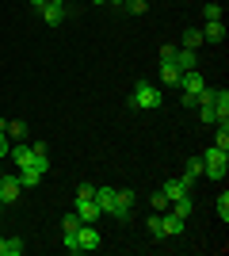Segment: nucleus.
<instances>
[{
    "label": "nucleus",
    "mask_w": 229,
    "mask_h": 256,
    "mask_svg": "<svg viewBox=\"0 0 229 256\" xmlns=\"http://www.w3.org/2000/svg\"><path fill=\"white\" fill-rule=\"evenodd\" d=\"M164 104V92L157 84H149V80H138L130 92V107H138V111H157V107Z\"/></svg>",
    "instance_id": "1"
},
{
    "label": "nucleus",
    "mask_w": 229,
    "mask_h": 256,
    "mask_svg": "<svg viewBox=\"0 0 229 256\" xmlns=\"http://www.w3.org/2000/svg\"><path fill=\"white\" fill-rule=\"evenodd\" d=\"M214 146H218V150H229V122H218V134H214Z\"/></svg>",
    "instance_id": "23"
},
{
    "label": "nucleus",
    "mask_w": 229,
    "mask_h": 256,
    "mask_svg": "<svg viewBox=\"0 0 229 256\" xmlns=\"http://www.w3.org/2000/svg\"><path fill=\"white\" fill-rule=\"evenodd\" d=\"M76 230H80V226H76ZM76 230H61V234H65V237H61V245H65L69 252H80V245H76Z\"/></svg>",
    "instance_id": "24"
},
{
    "label": "nucleus",
    "mask_w": 229,
    "mask_h": 256,
    "mask_svg": "<svg viewBox=\"0 0 229 256\" xmlns=\"http://www.w3.org/2000/svg\"><path fill=\"white\" fill-rule=\"evenodd\" d=\"M76 226H80V218H76V214H65V222H61V230H76Z\"/></svg>",
    "instance_id": "31"
},
{
    "label": "nucleus",
    "mask_w": 229,
    "mask_h": 256,
    "mask_svg": "<svg viewBox=\"0 0 229 256\" xmlns=\"http://www.w3.org/2000/svg\"><path fill=\"white\" fill-rule=\"evenodd\" d=\"M8 157L15 160L19 168H27V164H34V150H31V146H23V142H19V146H11V153H8Z\"/></svg>",
    "instance_id": "15"
},
{
    "label": "nucleus",
    "mask_w": 229,
    "mask_h": 256,
    "mask_svg": "<svg viewBox=\"0 0 229 256\" xmlns=\"http://www.w3.org/2000/svg\"><path fill=\"white\" fill-rule=\"evenodd\" d=\"M8 134L15 142H23V138H27V122H23V118H11V122H8Z\"/></svg>",
    "instance_id": "22"
},
{
    "label": "nucleus",
    "mask_w": 229,
    "mask_h": 256,
    "mask_svg": "<svg viewBox=\"0 0 229 256\" xmlns=\"http://www.w3.org/2000/svg\"><path fill=\"white\" fill-rule=\"evenodd\" d=\"M76 199H96V184H80V188H76Z\"/></svg>",
    "instance_id": "30"
},
{
    "label": "nucleus",
    "mask_w": 229,
    "mask_h": 256,
    "mask_svg": "<svg viewBox=\"0 0 229 256\" xmlns=\"http://www.w3.org/2000/svg\"><path fill=\"white\" fill-rule=\"evenodd\" d=\"M0 134H8V118H0Z\"/></svg>",
    "instance_id": "34"
},
{
    "label": "nucleus",
    "mask_w": 229,
    "mask_h": 256,
    "mask_svg": "<svg viewBox=\"0 0 229 256\" xmlns=\"http://www.w3.org/2000/svg\"><path fill=\"white\" fill-rule=\"evenodd\" d=\"M27 245H23L19 237H0V256H23Z\"/></svg>",
    "instance_id": "16"
},
{
    "label": "nucleus",
    "mask_w": 229,
    "mask_h": 256,
    "mask_svg": "<svg viewBox=\"0 0 229 256\" xmlns=\"http://www.w3.org/2000/svg\"><path fill=\"white\" fill-rule=\"evenodd\" d=\"M15 176H19V188H23V192H31V188H38V184H42V172L34 168V164H27V168H19V172H15Z\"/></svg>",
    "instance_id": "12"
},
{
    "label": "nucleus",
    "mask_w": 229,
    "mask_h": 256,
    "mask_svg": "<svg viewBox=\"0 0 229 256\" xmlns=\"http://www.w3.org/2000/svg\"><path fill=\"white\" fill-rule=\"evenodd\" d=\"M76 245H80V252L99 248V230H96V222H80V230H76Z\"/></svg>",
    "instance_id": "5"
},
{
    "label": "nucleus",
    "mask_w": 229,
    "mask_h": 256,
    "mask_svg": "<svg viewBox=\"0 0 229 256\" xmlns=\"http://www.w3.org/2000/svg\"><path fill=\"white\" fill-rule=\"evenodd\" d=\"M199 176H203V157H191V160H187V168H184V184L191 188Z\"/></svg>",
    "instance_id": "17"
},
{
    "label": "nucleus",
    "mask_w": 229,
    "mask_h": 256,
    "mask_svg": "<svg viewBox=\"0 0 229 256\" xmlns=\"http://www.w3.org/2000/svg\"><path fill=\"white\" fill-rule=\"evenodd\" d=\"M180 46H184V50H199V46H203V31H195V27L184 31L180 34Z\"/></svg>",
    "instance_id": "19"
},
{
    "label": "nucleus",
    "mask_w": 229,
    "mask_h": 256,
    "mask_svg": "<svg viewBox=\"0 0 229 256\" xmlns=\"http://www.w3.org/2000/svg\"><path fill=\"white\" fill-rule=\"evenodd\" d=\"M19 195H23L19 176H0V206H11Z\"/></svg>",
    "instance_id": "6"
},
{
    "label": "nucleus",
    "mask_w": 229,
    "mask_h": 256,
    "mask_svg": "<svg viewBox=\"0 0 229 256\" xmlns=\"http://www.w3.org/2000/svg\"><path fill=\"white\" fill-rule=\"evenodd\" d=\"M226 38V23L222 20H207L203 23V42H222Z\"/></svg>",
    "instance_id": "11"
},
{
    "label": "nucleus",
    "mask_w": 229,
    "mask_h": 256,
    "mask_svg": "<svg viewBox=\"0 0 229 256\" xmlns=\"http://www.w3.org/2000/svg\"><path fill=\"white\" fill-rule=\"evenodd\" d=\"M214 122H229V92L214 88Z\"/></svg>",
    "instance_id": "8"
},
{
    "label": "nucleus",
    "mask_w": 229,
    "mask_h": 256,
    "mask_svg": "<svg viewBox=\"0 0 229 256\" xmlns=\"http://www.w3.org/2000/svg\"><path fill=\"white\" fill-rule=\"evenodd\" d=\"M149 234H153V237H164V226H161V210H157V214H149Z\"/></svg>",
    "instance_id": "28"
},
{
    "label": "nucleus",
    "mask_w": 229,
    "mask_h": 256,
    "mask_svg": "<svg viewBox=\"0 0 229 256\" xmlns=\"http://www.w3.org/2000/svg\"><path fill=\"white\" fill-rule=\"evenodd\" d=\"M180 92H184V107H195L199 104V92H203V88H207V80H203V73H199V69H187L184 76H180Z\"/></svg>",
    "instance_id": "3"
},
{
    "label": "nucleus",
    "mask_w": 229,
    "mask_h": 256,
    "mask_svg": "<svg viewBox=\"0 0 229 256\" xmlns=\"http://www.w3.org/2000/svg\"><path fill=\"white\" fill-rule=\"evenodd\" d=\"M8 153H11V146H8V134H0V160L8 157Z\"/></svg>",
    "instance_id": "32"
},
{
    "label": "nucleus",
    "mask_w": 229,
    "mask_h": 256,
    "mask_svg": "<svg viewBox=\"0 0 229 256\" xmlns=\"http://www.w3.org/2000/svg\"><path fill=\"white\" fill-rule=\"evenodd\" d=\"M42 23H50V27H57V23H65V4H46L42 12Z\"/></svg>",
    "instance_id": "14"
},
{
    "label": "nucleus",
    "mask_w": 229,
    "mask_h": 256,
    "mask_svg": "<svg viewBox=\"0 0 229 256\" xmlns=\"http://www.w3.org/2000/svg\"><path fill=\"white\" fill-rule=\"evenodd\" d=\"M96 203L103 214H111V206H115V188H96Z\"/></svg>",
    "instance_id": "18"
},
{
    "label": "nucleus",
    "mask_w": 229,
    "mask_h": 256,
    "mask_svg": "<svg viewBox=\"0 0 229 256\" xmlns=\"http://www.w3.org/2000/svg\"><path fill=\"white\" fill-rule=\"evenodd\" d=\"M73 214L80 218V222H99V214H103V210H99L96 199H76V203H73Z\"/></svg>",
    "instance_id": "7"
},
{
    "label": "nucleus",
    "mask_w": 229,
    "mask_h": 256,
    "mask_svg": "<svg viewBox=\"0 0 229 256\" xmlns=\"http://www.w3.org/2000/svg\"><path fill=\"white\" fill-rule=\"evenodd\" d=\"M27 4H31L34 12H42V8H46V0H27Z\"/></svg>",
    "instance_id": "33"
},
{
    "label": "nucleus",
    "mask_w": 229,
    "mask_h": 256,
    "mask_svg": "<svg viewBox=\"0 0 229 256\" xmlns=\"http://www.w3.org/2000/svg\"><path fill=\"white\" fill-rule=\"evenodd\" d=\"M96 4H107V0H96Z\"/></svg>",
    "instance_id": "37"
},
{
    "label": "nucleus",
    "mask_w": 229,
    "mask_h": 256,
    "mask_svg": "<svg viewBox=\"0 0 229 256\" xmlns=\"http://www.w3.org/2000/svg\"><path fill=\"white\" fill-rule=\"evenodd\" d=\"M161 226H164V237H180V234H184V226H187V218L164 210V214H161Z\"/></svg>",
    "instance_id": "10"
},
{
    "label": "nucleus",
    "mask_w": 229,
    "mask_h": 256,
    "mask_svg": "<svg viewBox=\"0 0 229 256\" xmlns=\"http://www.w3.org/2000/svg\"><path fill=\"white\" fill-rule=\"evenodd\" d=\"M134 210V192H126V188H115V206H111V218H119V222H126Z\"/></svg>",
    "instance_id": "4"
},
{
    "label": "nucleus",
    "mask_w": 229,
    "mask_h": 256,
    "mask_svg": "<svg viewBox=\"0 0 229 256\" xmlns=\"http://www.w3.org/2000/svg\"><path fill=\"white\" fill-rule=\"evenodd\" d=\"M149 203H153V210H168V206H172V203H168V195H164V192H153V199H149Z\"/></svg>",
    "instance_id": "25"
},
{
    "label": "nucleus",
    "mask_w": 229,
    "mask_h": 256,
    "mask_svg": "<svg viewBox=\"0 0 229 256\" xmlns=\"http://www.w3.org/2000/svg\"><path fill=\"white\" fill-rule=\"evenodd\" d=\"M172 65L180 69V73H187V69H195V65H199V58H195V50H184V46H176Z\"/></svg>",
    "instance_id": "9"
},
{
    "label": "nucleus",
    "mask_w": 229,
    "mask_h": 256,
    "mask_svg": "<svg viewBox=\"0 0 229 256\" xmlns=\"http://www.w3.org/2000/svg\"><path fill=\"white\" fill-rule=\"evenodd\" d=\"M203 20H222V4H214V0L203 4Z\"/></svg>",
    "instance_id": "27"
},
{
    "label": "nucleus",
    "mask_w": 229,
    "mask_h": 256,
    "mask_svg": "<svg viewBox=\"0 0 229 256\" xmlns=\"http://www.w3.org/2000/svg\"><path fill=\"white\" fill-rule=\"evenodd\" d=\"M229 172V150H218V146H210L207 153H203V176H210L214 184L226 180Z\"/></svg>",
    "instance_id": "2"
},
{
    "label": "nucleus",
    "mask_w": 229,
    "mask_h": 256,
    "mask_svg": "<svg viewBox=\"0 0 229 256\" xmlns=\"http://www.w3.org/2000/svg\"><path fill=\"white\" fill-rule=\"evenodd\" d=\"M214 206H218V214H222V222H229V195H226V192L218 195V203H214Z\"/></svg>",
    "instance_id": "29"
},
{
    "label": "nucleus",
    "mask_w": 229,
    "mask_h": 256,
    "mask_svg": "<svg viewBox=\"0 0 229 256\" xmlns=\"http://www.w3.org/2000/svg\"><path fill=\"white\" fill-rule=\"evenodd\" d=\"M164 195H168V203H176V199H184V195H191V188L184 184V176L180 180H164V188H161Z\"/></svg>",
    "instance_id": "13"
},
{
    "label": "nucleus",
    "mask_w": 229,
    "mask_h": 256,
    "mask_svg": "<svg viewBox=\"0 0 229 256\" xmlns=\"http://www.w3.org/2000/svg\"><path fill=\"white\" fill-rule=\"evenodd\" d=\"M172 214H180V218H191V195H184V199H176L172 206H168Z\"/></svg>",
    "instance_id": "21"
},
{
    "label": "nucleus",
    "mask_w": 229,
    "mask_h": 256,
    "mask_svg": "<svg viewBox=\"0 0 229 256\" xmlns=\"http://www.w3.org/2000/svg\"><path fill=\"white\" fill-rule=\"evenodd\" d=\"M107 4H115V8H122V4H126V0H107Z\"/></svg>",
    "instance_id": "35"
},
{
    "label": "nucleus",
    "mask_w": 229,
    "mask_h": 256,
    "mask_svg": "<svg viewBox=\"0 0 229 256\" xmlns=\"http://www.w3.org/2000/svg\"><path fill=\"white\" fill-rule=\"evenodd\" d=\"M180 76H184V73H180V69H176V65L172 62H161V80H164V84H180Z\"/></svg>",
    "instance_id": "20"
},
{
    "label": "nucleus",
    "mask_w": 229,
    "mask_h": 256,
    "mask_svg": "<svg viewBox=\"0 0 229 256\" xmlns=\"http://www.w3.org/2000/svg\"><path fill=\"white\" fill-rule=\"evenodd\" d=\"M46 4H65V0H46Z\"/></svg>",
    "instance_id": "36"
},
{
    "label": "nucleus",
    "mask_w": 229,
    "mask_h": 256,
    "mask_svg": "<svg viewBox=\"0 0 229 256\" xmlns=\"http://www.w3.org/2000/svg\"><path fill=\"white\" fill-rule=\"evenodd\" d=\"M122 8H130V16H142V12H149V0H126Z\"/></svg>",
    "instance_id": "26"
}]
</instances>
